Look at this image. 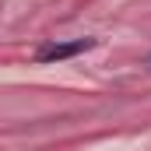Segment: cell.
<instances>
[{
    "label": "cell",
    "mask_w": 151,
    "mask_h": 151,
    "mask_svg": "<svg viewBox=\"0 0 151 151\" xmlns=\"http://www.w3.org/2000/svg\"><path fill=\"white\" fill-rule=\"evenodd\" d=\"M95 46V39H70V42H46L35 49V60L39 63H60V60H70L77 53H88Z\"/></svg>",
    "instance_id": "6da1fadb"
},
{
    "label": "cell",
    "mask_w": 151,
    "mask_h": 151,
    "mask_svg": "<svg viewBox=\"0 0 151 151\" xmlns=\"http://www.w3.org/2000/svg\"><path fill=\"white\" fill-rule=\"evenodd\" d=\"M148 67H151V60H148Z\"/></svg>",
    "instance_id": "7a4b0ae2"
}]
</instances>
